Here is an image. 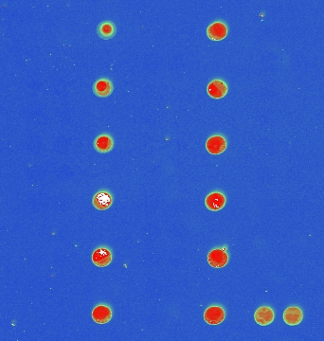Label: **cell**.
<instances>
[{
    "label": "cell",
    "mask_w": 324,
    "mask_h": 341,
    "mask_svg": "<svg viewBox=\"0 0 324 341\" xmlns=\"http://www.w3.org/2000/svg\"><path fill=\"white\" fill-rule=\"evenodd\" d=\"M229 255L221 248H215L208 254V263L211 268H222L227 266Z\"/></svg>",
    "instance_id": "cell-1"
},
{
    "label": "cell",
    "mask_w": 324,
    "mask_h": 341,
    "mask_svg": "<svg viewBox=\"0 0 324 341\" xmlns=\"http://www.w3.org/2000/svg\"><path fill=\"white\" fill-rule=\"evenodd\" d=\"M228 85L223 80H212L207 87V92L212 99H222L228 93Z\"/></svg>",
    "instance_id": "cell-2"
},
{
    "label": "cell",
    "mask_w": 324,
    "mask_h": 341,
    "mask_svg": "<svg viewBox=\"0 0 324 341\" xmlns=\"http://www.w3.org/2000/svg\"><path fill=\"white\" fill-rule=\"evenodd\" d=\"M226 313L220 306H210L204 313V321L209 325H218L223 322Z\"/></svg>",
    "instance_id": "cell-3"
},
{
    "label": "cell",
    "mask_w": 324,
    "mask_h": 341,
    "mask_svg": "<svg viewBox=\"0 0 324 341\" xmlns=\"http://www.w3.org/2000/svg\"><path fill=\"white\" fill-rule=\"evenodd\" d=\"M207 35L211 41H221L228 35V27L224 22H214L207 29Z\"/></svg>",
    "instance_id": "cell-4"
},
{
    "label": "cell",
    "mask_w": 324,
    "mask_h": 341,
    "mask_svg": "<svg viewBox=\"0 0 324 341\" xmlns=\"http://www.w3.org/2000/svg\"><path fill=\"white\" fill-rule=\"evenodd\" d=\"M92 204L95 208L99 211H105L112 206L113 196L107 191H100L93 196Z\"/></svg>",
    "instance_id": "cell-5"
},
{
    "label": "cell",
    "mask_w": 324,
    "mask_h": 341,
    "mask_svg": "<svg viewBox=\"0 0 324 341\" xmlns=\"http://www.w3.org/2000/svg\"><path fill=\"white\" fill-rule=\"evenodd\" d=\"M206 148L209 154H222L227 149V141L222 136H212L206 142Z\"/></svg>",
    "instance_id": "cell-6"
},
{
    "label": "cell",
    "mask_w": 324,
    "mask_h": 341,
    "mask_svg": "<svg viewBox=\"0 0 324 341\" xmlns=\"http://www.w3.org/2000/svg\"><path fill=\"white\" fill-rule=\"evenodd\" d=\"M226 197L222 193L213 192L209 194L205 199V205L211 212H218L226 205Z\"/></svg>",
    "instance_id": "cell-7"
},
{
    "label": "cell",
    "mask_w": 324,
    "mask_h": 341,
    "mask_svg": "<svg viewBox=\"0 0 324 341\" xmlns=\"http://www.w3.org/2000/svg\"><path fill=\"white\" fill-rule=\"evenodd\" d=\"M113 84L112 82L106 79V78H101L99 80L96 81L93 85V92L96 96L100 98H106L110 96L113 92Z\"/></svg>",
    "instance_id": "cell-8"
},
{
    "label": "cell",
    "mask_w": 324,
    "mask_h": 341,
    "mask_svg": "<svg viewBox=\"0 0 324 341\" xmlns=\"http://www.w3.org/2000/svg\"><path fill=\"white\" fill-rule=\"evenodd\" d=\"M275 318L274 311L268 306L258 308L254 314V320L261 326H266L271 324Z\"/></svg>",
    "instance_id": "cell-9"
},
{
    "label": "cell",
    "mask_w": 324,
    "mask_h": 341,
    "mask_svg": "<svg viewBox=\"0 0 324 341\" xmlns=\"http://www.w3.org/2000/svg\"><path fill=\"white\" fill-rule=\"evenodd\" d=\"M92 261L98 268H105L112 261V253L107 248H98L92 254Z\"/></svg>",
    "instance_id": "cell-10"
},
{
    "label": "cell",
    "mask_w": 324,
    "mask_h": 341,
    "mask_svg": "<svg viewBox=\"0 0 324 341\" xmlns=\"http://www.w3.org/2000/svg\"><path fill=\"white\" fill-rule=\"evenodd\" d=\"M283 318L286 324L290 326H295L303 321L304 313L301 308L297 307V306H290L284 311Z\"/></svg>",
    "instance_id": "cell-11"
},
{
    "label": "cell",
    "mask_w": 324,
    "mask_h": 341,
    "mask_svg": "<svg viewBox=\"0 0 324 341\" xmlns=\"http://www.w3.org/2000/svg\"><path fill=\"white\" fill-rule=\"evenodd\" d=\"M114 147L113 139L109 135L102 134L94 141L95 150L101 154L109 153Z\"/></svg>",
    "instance_id": "cell-12"
},
{
    "label": "cell",
    "mask_w": 324,
    "mask_h": 341,
    "mask_svg": "<svg viewBox=\"0 0 324 341\" xmlns=\"http://www.w3.org/2000/svg\"><path fill=\"white\" fill-rule=\"evenodd\" d=\"M117 34V27L111 21H102L97 27V34L103 40L113 38Z\"/></svg>",
    "instance_id": "cell-13"
},
{
    "label": "cell",
    "mask_w": 324,
    "mask_h": 341,
    "mask_svg": "<svg viewBox=\"0 0 324 341\" xmlns=\"http://www.w3.org/2000/svg\"><path fill=\"white\" fill-rule=\"evenodd\" d=\"M112 318V311L106 305H98L92 312V319L98 324H104Z\"/></svg>",
    "instance_id": "cell-14"
}]
</instances>
